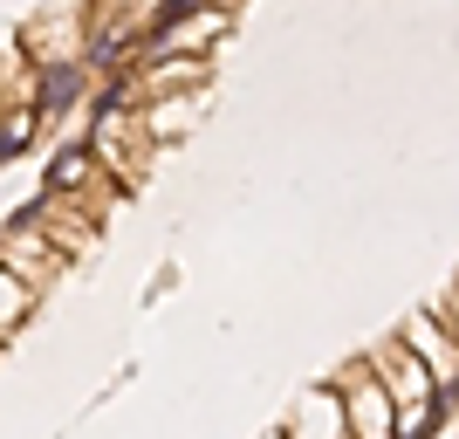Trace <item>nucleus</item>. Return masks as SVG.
<instances>
[{"mask_svg":"<svg viewBox=\"0 0 459 439\" xmlns=\"http://www.w3.org/2000/svg\"><path fill=\"white\" fill-rule=\"evenodd\" d=\"M0 268H7L21 288H35V295H41V288L69 268V254H62L48 233H0Z\"/></svg>","mask_w":459,"mask_h":439,"instance_id":"obj_6","label":"nucleus"},{"mask_svg":"<svg viewBox=\"0 0 459 439\" xmlns=\"http://www.w3.org/2000/svg\"><path fill=\"white\" fill-rule=\"evenodd\" d=\"M35 137H41V117L28 110V103H7V110H0V165H14Z\"/></svg>","mask_w":459,"mask_h":439,"instance_id":"obj_7","label":"nucleus"},{"mask_svg":"<svg viewBox=\"0 0 459 439\" xmlns=\"http://www.w3.org/2000/svg\"><path fill=\"white\" fill-rule=\"evenodd\" d=\"M446 426V405L439 399H425V405H411V412H398V439H425V433H439Z\"/></svg>","mask_w":459,"mask_h":439,"instance_id":"obj_9","label":"nucleus"},{"mask_svg":"<svg viewBox=\"0 0 459 439\" xmlns=\"http://www.w3.org/2000/svg\"><path fill=\"white\" fill-rule=\"evenodd\" d=\"M274 439H350V419H343L336 384H308L302 399L288 405V419L274 426Z\"/></svg>","mask_w":459,"mask_h":439,"instance_id":"obj_5","label":"nucleus"},{"mask_svg":"<svg viewBox=\"0 0 459 439\" xmlns=\"http://www.w3.org/2000/svg\"><path fill=\"white\" fill-rule=\"evenodd\" d=\"M364 364H370V378L384 384V399L398 405V412H411V405H425V399H439V391H432V371H425V364L411 357L398 337H391V344H377Z\"/></svg>","mask_w":459,"mask_h":439,"instance_id":"obj_4","label":"nucleus"},{"mask_svg":"<svg viewBox=\"0 0 459 439\" xmlns=\"http://www.w3.org/2000/svg\"><path fill=\"white\" fill-rule=\"evenodd\" d=\"M439 316H446V323H453V337H459V282H453V295H446V303H439Z\"/></svg>","mask_w":459,"mask_h":439,"instance_id":"obj_10","label":"nucleus"},{"mask_svg":"<svg viewBox=\"0 0 459 439\" xmlns=\"http://www.w3.org/2000/svg\"><path fill=\"white\" fill-rule=\"evenodd\" d=\"M268 439H274V433H268Z\"/></svg>","mask_w":459,"mask_h":439,"instance_id":"obj_11","label":"nucleus"},{"mask_svg":"<svg viewBox=\"0 0 459 439\" xmlns=\"http://www.w3.org/2000/svg\"><path fill=\"white\" fill-rule=\"evenodd\" d=\"M90 69L82 62H41V69H28V110L41 117V124H62L69 110H82L90 103Z\"/></svg>","mask_w":459,"mask_h":439,"instance_id":"obj_3","label":"nucleus"},{"mask_svg":"<svg viewBox=\"0 0 459 439\" xmlns=\"http://www.w3.org/2000/svg\"><path fill=\"white\" fill-rule=\"evenodd\" d=\"M35 303H41L35 288H21L14 275H7V268H0V337H14V329L28 323V316H35Z\"/></svg>","mask_w":459,"mask_h":439,"instance_id":"obj_8","label":"nucleus"},{"mask_svg":"<svg viewBox=\"0 0 459 439\" xmlns=\"http://www.w3.org/2000/svg\"><path fill=\"white\" fill-rule=\"evenodd\" d=\"M398 344L432 371V391H453L459 384V337H453V323H446L439 309H411L404 329H398Z\"/></svg>","mask_w":459,"mask_h":439,"instance_id":"obj_2","label":"nucleus"},{"mask_svg":"<svg viewBox=\"0 0 459 439\" xmlns=\"http://www.w3.org/2000/svg\"><path fill=\"white\" fill-rule=\"evenodd\" d=\"M336 384V399H343V419H350V439H398V405L384 399V384L370 378V364L357 357Z\"/></svg>","mask_w":459,"mask_h":439,"instance_id":"obj_1","label":"nucleus"}]
</instances>
